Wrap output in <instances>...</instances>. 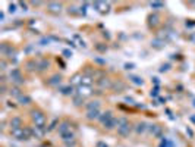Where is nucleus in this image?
<instances>
[{"label": "nucleus", "mask_w": 195, "mask_h": 147, "mask_svg": "<svg viewBox=\"0 0 195 147\" xmlns=\"http://www.w3.org/2000/svg\"><path fill=\"white\" fill-rule=\"evenodd\" d=\"M63 53L66 55V57H70V56H72V52H69V50H65Z\"/></svg>", "instance_id": "nucleus-35"}, {"label": "nucleus", "mask_w": 195, "mask_h": 147, "mask_svg": "<svg viewBox=\"0 0 195 147\" xmlns=\"http://www.w3.org/2000/svg\"><path fill=\"white\" fill-rule=\"evenodd\" d=\"M10 80L15 82V84H22V82H24L19 69H12V71H10Z\"/></svg>", "instance_id": "nucleus-8"}, {"label": "nucleus", "mask_w": 195, "mask_h": 147, "mask_svg": "<svg viewBox=\"0 0 195 147\" xmlns=\"http://www.w3.org/2000/svg\"><path fill=\"white\" fill-rule=\"evenodd\" d=\"M10 134L15 137L16 140H28L32 137V134H31V128H24V127H21V128H15V130H10Z\"/></svg>", "instance_id": "nucleus-1"}, {"label": "nucleus", "mask_w": 195, "mask_h": 147, "mask_svg": "<svg viewBox=\"0 0 195 147\" xmlns=\"http://www.w3.org/2000/svg\"><path fill=\"white\" fill-rule=\"evenodd\" d=\"M98 84H100L101 87H111L110 81H109L107 78H103V80H98Z\"/></svg>", "instance_id": "nucleus-26"}, {"label": "nucleus", "mask_w": 195, "mask_h": 147, "mask_svg": "<svg viewBox=\"0 0 195 147\" xmlns=\"http://www.w3.org/2000/svg\"><path fill=\"white\" fill-rule=\"evenodd\" d=\"M194 106H195V100H194Z\"/></svg>", "instance_id": "nucleus-40"}, {"label": "nucleus", "mask_w": 195, "mask_h": 147, "mask_svg": "<svg viewBox=\"0 0 195 147\" xmlns=\"http://www.w3.org/2000/svg\"><path fill=\"white\" fill-rule=\"evenodd\" d=\"M106 46H97V50H100V52H106Z\"/></svg>", "instance_id": "nucleus-33"}, {"label": "nucleus", "mask_w": 195, "mask_h": 147, "mask_svg": "<svg viewBox=\"0 0 195 147\" xmlns=\"http://www.w3.org/2000/svg\"><path fill=\"white\" fill-rule=\"evenodd\" d=\"M159 22H160V16H159L157 13H154V15H150V16H148V24L151 25V27L159 25Z\"/></svg>", "instance_id": "nucleus-17"}, {"label": "nucleus", "mask_w": 195, "mask_h": 147, "mask_svg": "<svg viewBox=\"0 0 195 147\" xmlns=\"http://www.w3.org/2000/svg\"><path fill=\"white\" fill-rule=\"evenodd\" d=\"M160 147H173V143L170 141L169 138H166V137H163V140H161V144Z\"/></svg>", "instance_id": "nucleus-25"}, {"label": "nucleus", "mask_w": 195, "mask_h": 147, "mask_svg": "<svg viewBox=\"0 0 195 147\" xmlns=\"http://www.w3.org/2000/svg\"><path fill=\"white\" fill-rule=\"evenodd\" d=\"M100 110H88V113H87V118L88 119H100Z\"/></svg>", "instance_id": "nucleus-19"}, {"label": "nucleus", "mask_w": 195, "mask_h": 147, "mask_svg": "<svg viewBox=\"0 0 195 147\" xmlns=\"http://www.w3.org/2000/svg\"><path fill=\"white\" fill-rule=\"evenodd\" d=\"M9 94H10L12 97H19L22 93H21V90H19L18 87H12V88L9 90Z\"/></svg>", "instance_id": "nucleus-23"}, {"label": "nucleus", "mask_w": 195, "mask_h": 147, "mask_svg": "<svg viewBox=\"0 0 195 147\" xmlns=\"http://www.w3.org/2000/svg\"><path fill=\"white\" fill-rule=\"evenodd\" d=\"M148 130V125L145 122H138L135 125V131H136V134H144L145 131Z\"/></svg>", "instance_id": "nucleus-13"}, {"label": "nucleus", "mask_w": 195, "mask_h": 147, "mask_svg": "<svg viewBox=\"0 0 195 147\" xmlns=\"http://www.w3.org/2000/svg\"><path fill=\"white\" fill-rule=\"evenodd\" d=\"M113 118H115V116H113V113H111L110 110H107V112H104V113L100 115V119H98V121H100V122L103 124V127L106 128V127L111 122V119H113Z\"/></svg>", "instance_id": "nucleus-5"}, {"label": "nucleus", "mask_w": 195, "mask_h": 147, "mask_svg": "<svg viewBox=\"0 0 195 147\" xmlns=\"http://www.w3.org/2000/svg\"><path fill=\"white\" fill-rule=\"evenodd\" d=\"M151 44H153V47H156V49H161V47H164V40L156 38V40L151 41Z\"/></svg>", "instance_id": "nucleus-22"}, {"label": "nucleus", "mask_w": 195, "mask_h": 147, "mask_svg": "<svg viewBox=\"0 0 195 147\" xmlns=\"http://www.w3.org/2000/svg\"><path fill=\"white\" fill-rule=\"evenodd\" d=\"M19 5H21V6L24 8V10H26V3H19Z\"/></svg>", "instance_id": "nucleus-37"}, {"label": "nucleus", "mask_w": 195, "mask_h": 147, "mask_svg": "<svg viewBox=\"0 0 195 147\" xmlns=\"http://www.w3.org/2000/svg\"><path fill=\"white\" fill-rule=\"evenodd\" d=\"M148 131L153 134V135H156V137H160L161 135V127L160 125H148Z\"/></svg>", "instance_id": "nucleus-11"}, {"label": "nucleus", "mask_w": 195, "mask_h": 147, "mask_svg": "<svg viewBox=\"0 0 195 147\" xmlns=\"http://www.w3.org/2000/svg\"><path fill=\"white\" fill-rule=\"evenodd\" d=\"M57 131H59L60 137H63V135H68V134H74V131H72V127H70V124L69 122H60L59 124V128H57Z\"/></svg>", "instance_id": "nucleus-4"}, {"label": "nucleus", "mask_w": 195, "mask_h": 147, "mask_svg": "<svg viewBox=\"0 0 195 147\" xmlns=\"http://www.w3.org/2000/svg\"><path fill=\"white\" fill-rule=\"evenodd\" d=\"M94 82V78L91 75H82V82H81V85H85V87H91Z\"/></svg>", "instance_id": "nucleus-12"}, {"label": "nucleus", "mask_w": 195, "mask_h": 147, "mask_svg": "<svg viewBox=\"0 0 195 147\" xmlns=\"http://www.w3.org/2000/svg\"><path fill=\"white\" fill-rule=\"evenodd\" d=\"M157 94H159V88H157V87H156V88H154V90L151 91V97H153V96H154V97H156V96H157Z\"/></svg>", "instance_id": "nucleus-31"}, {"label": "nucleus", "mask_w": 195, "mask_h": 147, "mask_svg": "<svg viewBox=\"0 0 195 147\" xmlns=\"http://www.w3.org/2000/svg\"><path fill=\"white\" fill-rule=\"evenodd\" d=\"M69 13H72V15H77V10H75V8H69Z\"/></svg>", "instance_id": "nucleus-34"}, {"label": "nucleus", "mask_w": 195, "mask_h": 147, "mask_svg": "<svg viewBox=\"0 0 195 147\" xmlns=\"http://www.w3.org/2000/svg\"><path fill=\"white\" fill-rule=\"evenodd\" d=\"M77 94L85 99V97H88V96H91V94H93V90H91V87L79 85V87H77Z\"/></svg>", "instance_id": "nucleus-6"}, {"label": "nucleus", "mask_w": 195, "mask_h": 147, "mask_svg": "<svg viewBox=\"0 0 195 147\" xmlns=\"http://www.w3.org/2000/svg\"><path fill=\"white\" fill-rule=\"evenodd\" d=\"M18 102H19L21 105H29V103H31V97L26 96V94H21V96L18 97Z\"/></svg>", "instance_id": "nucleus-21"}, {"label": "nucleus", "mask_w": 195, "mask_h": 147, "mask_svg": "<svg viewBox=\"0 0 195 147\" xmlns=\"http://www.w3.org/2000/svg\"><path fill=\"white\" fill-rule=\"evenodd\" d=\"M94 8L97 9L100 13H107L109 9H110V3H106V2H95V3H94Z\"/></svg>", "instance_id": "nucleus-7"}, {"label": "nucleus", "mask_w": 195, "mask_h": 147, "mask_svg": "<svg viewBox=\"0 0 195 147\" xmlns=\"http://www.w3.org/2000/svg\"><path fill=\"white\" fill-rule=\"evenodd\" d=\"M118 132L122 137H128L131 132V124L126 118H118Z\"/></svg>", "instance_id": "nucleus-2"}, {"label": "nucleus", "mask_w": 195, "mask_h": 147, "mask_svg": "<svg viewBox=\"0 0 195 147\" xmlns=\"http://www.w3.org/2000/svg\"><path fill=\"white\" fill-rule=\"evenodd\" d=\"M129 80L134 82V84H136V85H142L144 84V81H142V78H139V77H135V75H132V77H129Z\"/></svg>", "instance_id": "nucleus-24"}, {"label": "nucleus", "mask_w": 195, "mask_h": 147, "mask_svg": "<svg viewBox=\"0 0 195 147\" xmlns=\"http://www.w3.org/2000/svg\"><path fill=\"white\" fill-rule=\"evenodd\" d=\"M87 109L88 110H100V102L98 100H93V102L87 103Z\"/></svg>", "instance_id": "nucleus-15"}, {"label": "nucleus", "mask_w": 195, "mask_h": 147, "mask_svg": "<svg viewBox=\"0 0 195 147\" xmlns=\"http://www.w3.org/2000/svg\"><path fill=\"white\" fill-rule=\"evenodd\" d=\"M49 65H50V63H49L47 60H43L41 63H40V69H46V68H49Z\"/></svg>", "instance_id": "nucleus-29"}, {"label": "nucleus", "mask_w": 195, "mask_h": 147, "mask_svg": "<svg viewBox=\"0 0 195 147\" xmlns=\"http://www.w3.org/2000/svg\"><path fill=\"white\" fill-rule=\"evenodd\" d=\"M47 8H49V10L53 12V13H60V12H62V5H60V3H56V2H50V3L47 5Z\"/></svg>", "instance_id": "nucleus-10"}, {"label": "nucleus", "mask_w": 195, "mask_h": 147, "mask_svg": "<svg viewBox=\"0 0 195 147\" xmlns=\"http://www.w3.org/2000/svg\"><path fill=\"white\" fill-rule=\"evenodd\" d=\"M9 12H10V13H13V12H16V5H15V3H12V5H9Z\"/></svg>", "instance_id": "nucleus-30"}, {"label": "nucleus", "mask_w": 195, "mask_h": 147, "mask_svg": "<svg viewBox=\"0 0 195 147\" xmlns=\"http://www.w3.org/2000/svg\"><path fill=\"white\" fill-rule=\"evenodd\" d=\"M81 82H82V75L81 74H75L74 77H72V80H70V84L72 85H81Z\"/></svg>", "instance_id": "nucleus-18"}, {"label": "nucleus", "mask_w": 195, "mask_h": 147, "mask_svg": "<svg viewBox=\"0 0 195 147\" xmlns=\"http://www.w3.org/2000/svg\"><path fill=\"white\" fill-rule=\"evenodd\" d=\"M74 103H75V105H77V106H81V105H82V103H84V97H81V96H75V97H74Z\"/></svg>", "instance_id": "nucleus-27"}, {"label": "nucleus", "mask_w": 195, "mask_h": 147, "mask_svg": "<svg viewBox=\"0 0 195 147\" xmlns=\"http://www.w3.org/2000/svg\"><path fill=\"white\" fill-rule=\"evenodd\" d=\"M59 91L62 94H65V96H69V94H74V87H72V84H69V85H63V87H60Z\"/></svg>", "instance_id": "nucleus-14"}, {"label": "nucleus", "mask_w": 195, "mask_h": 147, "mask_svg": "<svg viewBox=\"0 0 195 147\" xmlns=\"http://www.w3.org/2000/svg\"><path fill=\"white\" fill-rule=\"evenodd\" d=\"M98 147H107L106 144H103V143H98Z\"/></svg>", "instance_id": "nucleus-38"}, {"label": "nucleus", "mask_w": 195, "mask_h": 147, "mask_svg": "<svg viewBox=\"0 0 195 147\" xmlns=\"http://www.w3.org/2000/svg\"><path fill=\"white\" fill-rule=\"evenodd\" d=\"M150 6H151L153 9H161L164 5H163L161 2H151V3H150Z\"/></svg>", "instance_id": "nucleus-28"}, {"label": "nucleus", "mask_w": 195, "mask_h": 147, "mask_svg": "<svg viewBox=\"0 0 195 147\" xmlns=\"http://www.w3.org/2000/svg\"><path fill=\"white\" fill-rule=\"evenodd\" d=\"M60 82H62V77L60 75H53L50 80H49L50 85H60Z\"/></svg>", "instance_id": "nucleus-20"}, {"label": "nucleus", "mask_w": 195, "mask_h": 147, "mask_svg": "<svg viewBox=\"0 0 195 147\" xmlns=\"http://www.w3.org/2000/svg\"><path fill=\"white\" fill-rule=\"evenodd\" d=\"M167 69H169V65H163L160 68V72H164V71H167Z\"/></svg>", "instance_id": "nucleus-32"}, {"label": "nucleus", "mask_w": 195, "mask_h": 147, "mask_svg": "<svg viewBox=\"0 0 195 147\" xmlns=\"http://www.w3.org/2000/svg\"><path fill=\"white\" fill-rule=\"evenodd\" d=\"M191 121H192V122H195V116H191Z\"/></svg>", "instance_id": "nucleus-39"}, {"label": "nucleus", "mask_w": 195, "mask_h": 147, "mask_svg": "<svg viewBox=\"0 0 195 147\" xmlns=\"http://www.w3.org/2000/svg\"><path fill=\"white\" fill-rule=\"evenodd\" d=\"M0 66H2V69H6V62L2 60V62H0Z\"/></svg>", "instance_id": "nucleus-36"}, {"label": "nucleus", "mask_w": 195, "mask_h": 147, "mask_svg": "<svg viewBox=\"0 0 195 147\" xmlns=\"http://www.w3.org/2000/svg\"><path fill=\"white\" fill-rule=\"evenodd\" d=\"M31 118H32V121H34V124L37 125V127H46V115L43 113L41 110H37V109H34L32 112H31Z\"/></svg>", "instance_id": "nucleus-3"}, {"label": "nucleus", "mask_w": 195, "mask_h": 147, "mask_svg": "<svg viewBox=\"0 0 195 147\" xmlns=\"http://www.w3.org/2000/svg\"><path fill=\"white\" fill-rule=\"evenodd\" d=\"M10 127H12V130H15V128H21V127H22V121H21V118H18V116L12 118V119H10Z\"/></svg>", "instance_id": "nucleus-16"}, {"label": "nucleus", "mask_w": 195, "mask_h": 147, "mask_svg": "<svg viewBox=\"0 0 195 147\" xmlns=\"http://www.w3.org/2000/svg\"><path fill=\"white\" fill-rule=\"evenodd\" d=\"M44 132H46V130L43 128V127H32L31 128V134H32V137H35V138H41L43 135H44Z\"/></svg>", "instance_id": "nucleus-9"}]
</instances>
